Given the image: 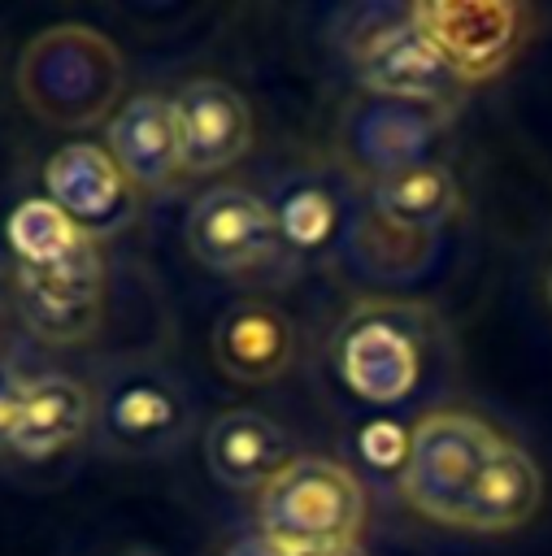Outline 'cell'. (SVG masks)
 Instances as JSON below:
<instances>
[{
  "instance_id": "cell-5",
  "label": "cell",
  "mask_w": 552,
  "mask_h": 556,
  "mask_svg": "<svg viewBox=\"0 0 552 556\" xmlns=\"http://www.w3.org/2000/svg\"><path fill=\"white\" fill-rule=\"evenodd\" d=\"M422 321L417 308L361 304L330 339V365L339 382L365 404H396L422 378Z\"/></svg>"
},
{
  "instance_id": "cell-23",
  "label": "cell",
  "mask_w": 552,
  "mask_h": 556,
  "mask_svg": "<svg viewBox=\"0 0 552 556\" xmlns=\"http://www.w3.org/2000/svg\"><path fill=\"white\" fill-rule=\"evenodd\" d=\"M226 556H287V552L278 543H269L265 534H243V539H235L226 547Z\"/></svg>"
},
{
  "instance_id": "cell-13",
  "label": "cell",
  "mask_w": 552,
  "mask_h": 556,
  "mask_svg": "<svg viewBox=\"0 0 552 556\" xmlns=\"http://www.w3.org/2000/svg\"><path fill=\"white\" fill-rule=\"evenodd\" d=\"M204 460L222 486L265 491L296 456H291V434L274 417L256 408H226L222 417H213L204 434Z\"/></svg>"
},
{
  "instance_id": "cell-3",
  "label": "cell",
  "mask_w": 552,
  "mask_h": 556,
  "mask_svg": "<svg viewBox=\"0 0 552 556\" xmlns=\"http://www.w3.org/2000/svg\"><path fill=\"white\" fill-rule=\"evenodd\" d=\"M495 443H500V434L474 413L443 408V413L422 417L409 430V452H404V469H400L404 500L422 517H430L439 526H456Z\"/></svg>"
},
{
  "instance_id": "cell-20",
  "label": "cell",
  "mask_w": 552,
  "mask_h": 556,
  "mask_svg": "<svg viewBox=\"0 0 552 556\" xmlns=\"http://www.w3.org/2000/svg\"><path fill=\"white\" fill-rule=\"evenodd\" d=\"M9 235V256L13 269H52L70 261L83 243H91L48 195L43 200H22L4 226Z\"/></svg>"
},
{
  "instance_id": "cell-4",
  "label": "cell",
  "mask_w": 552,
  "mask_h": 556,
  "mask_svg": "<svg viewBox=\"0 0 552 556\" xmlns=\"http://www.w3.org/2000/svg\"><path fill=\"white\" fill-rule=\"evenodd\" d=\"M356 22L361 26L348 39L352 70L369 91H378V100L443 109L465 91L439 48L413 26L409 9H365L356 13Z\"/></svg>"
},
{
  "instance_id": "cell-18",
  "label": "cell",
  "mask_w": 552,
  "mask_h": 556,
  "mask_svg": "<svg viewBox=\"0 0 552 556\" xmlns=\"http://www.w3.org/2000/svg\"><path fill=\"white\" fill-rule=\"evenodd\" d=\"M369 200L382 226L400 235H426V230H439L461 208V187L443 161H422L413 169L374 178Z\"/></svg>"
},
{
  "instance_id": "cell-12",
  "label": "cell",
  "mask_w": 552,
  "mask_h": 556,
  "mask_svg": "<svg viewBox=\"0 0 552 556\" xmlns=\"http://www.w3.org/2000/svg\"><path fill=\"white\" fill-rule=\"evenodd\" d=\"M109 156L130 178L135 191H165L183 174L174 96L139 91L109 122Z\"/></svg>"
},
{
  "instance_id": "cell-10",
  "label": "cell",
  "mask_w": 552,
  "mask_h": 556,
  "mask_svg": "<svg viewBox=\"0 0 552 556\" xmlns=\"http://www.w3.org/2000/svg\"><path fill=\"white\" fill-rule=\"evenodd\" d=\"M104 265L96 239L52 269H13V295L35 334L52 343H78L100 326Z\"/></svg>"
},
{
  "instance_id": "cell-24",
  "label": "cell",
  "mask_w": 552,
  "mask_h": 556,
  "mask_svg": "<svg viewBox=\"0 0 552 556\" xmlns=\"http://www.w3.org/2000/svg\"><path fill=\"white\" fill-rule=\"evenodd\" d=\"M287 556H365L361 543H330V547H304V552H287Z\"/></svg>"
},
{
  "instance_id": "cell-9",
  "label": "cell",
  "mask_w": 552,
  "mask_h": 556,
  "mask_svg": "<svg viewBox=\"0 0 552 556\" xmlns=\"http://www.w3.org/2000/svg\"><path fill=\"white\" fill-rule=\"evenodd\" d=\"M48 200L87 235H117L135 222V187L100 143H65L43 165Z\"/></svg>"
},
{
  "instance_id": "cell-11",
  "label": "cell",
  "mask_w": 552,
  "mask_h": 556,
  "mask_svg": "<svg viewBox=\"0 0 552 556\" xmlns=\"http://www.w3.org/2000/svg\"><path fill=\"white\" fill-rule=\"evenodd\" d=\"M178 152L187 174H213L235 165L252 143V113L222 78H191L174 96Z\"/></svg>"
},
{
  "instance_id": "cell-25",
  "label": "cell",
  "mask_w": 552,
  "mask_h": 556,
  "mask_svg": "<svg viewBox=\"0 0 552 556\" xmlns=\"http://www.w3.org/2000/svg\"><path fill=\"white\" fill-rule=\"evenodd\" d=\"M548 304H552V274H548Z\"/></svg>"
},
{
  "instance_id": "cell-26",
  "label": "cell",
  "mask_w": 552,
  "mask_h": 556,
  "mask_svg": "<svg viewBox=\"0 0 552 556\" xmlns=\"http://www.w3.org/2000/svg\"><path fill=\"white\" fill-rule=\"evenodd\" d=\"M139 556H143V552H139Z\"/></svg>"
},
{
  "instance_id": "cell-17",
  "label": "cell",
  "mask_w": 552,
  "mask_h": 556,
  "mask_svg": "<svg viewBox=\"0 0 552 556\" xmlns=\"http://www.w3.org/2000/svg\"><path fill=\"white\" fill-rule=\"evenodd\" d=\"M96 421V400L74 374H39L26 387L22 417L13 426V447L22 460H43L70 447Z\"/></svg>"
},
{
  "instance_id": "cell-1",
  "label": "cell",
  "mask_w": 552,
  "mask_h": 556,
  "mask_svg": "<svg viewBox=\"0 0 552 556\" xmlns=\"http://www.w3.org/2000/svg\"><path fill=\"white\" fill-rule=\"evenodd\" d=\"M122 87L117 48L87 26H52L35 35L17 61V91L35 117L52 126H91Z\"/></svg>"
},
{
  "instance_id": "cell-2",
  "label": "cell",
  "mask_w": 552,
  "mask_h": 556,
  "mask_svg": "<svg viewBox=\"0 0 552 556\" xmlns=\"http://www.w3.org/2000/svg\"><path fill=\"white\" fill-rule=\"evenodd\" d=\"M365 521V491L352 469L322 456H296L261 491V534L283 552L356 543Z\"/></svg>"
},
{
  "instance_id": "cell-6",
  "label": "cell",
  "mask_w": 552,
  "mask_h": 556,
  "mask_svg": "<svg viewBox=\"0 0 552 556\" xmlns=\"http://www.w3.org/2000/svg\"><path fill=\"white\" fill-rule=\"evenodd\" d=\"M96 434L109 452L122 456H161L170 452L187 426L191 404L183 387L156 365H122L100 382L96 395Z\"/></svg>"
},
{
  "instance_id": "cell-22",
  "label": "cell",
  "mask_w": 552,
  "mask_h": 556,
  "mask_svg": "<svg viewBox=\"0 0 552 556\" xmlns=\"http://www.w3.org/2000/svg\"><path fill=\"white\" fill-rule=\"evenodd\" d=\"M26 387H30V378H26L13 361L0 356V452L13 447V426H17V417H22Z\"/></svg>"
},
{
  "instance_id": "cell-8",
  "label": "cell",
  "mask_w": 552,
  "mask_h": 556,
  "mask_svg": "<svg viewBox=\"0 0 552 556\" xmlns=\"http://www.w3.org/2000/svg\"><path fill=\"white\" fill-rule=\"evenodd\" d=\"M183 239H187V252L200 265L217 269V274L261 269L283 248L269 200L252 195L248 187H213V191H204L187 208Z\"/></svg>"
},
{
  "instance_id": "cell-7",
  "label": "cell",
  "mask_w": 552,
  "mask_h": 556,
  "mask_svg": "<svg viewBox=\"0 0 552 556\" xmlns=\"http://www.w3.org/2000/svg\"><path fill=\"white\" fill-rule=\"evenodd\" d=\"M413 26L439 48L452 74L469 87L500 74L526 39V9L504 0H452V4H409Z\"/></svg>"
},
{
  "instance_id": "cell-21",
  "label": "cell",
  "mask_w": 552,
  "mask_h": 556,
  "mask_svg": "<svg viewBox=\"0 0 552 556\" xmlns=\"http://www.w3.org/2000/svg\"><path fill=\"white\" fill-rule=\"evenodd\" d=\"M361 452L369 465L378 469H404V452H409V434H400V426L391 421H369L361 430Z\"/></svg>"
},
{
  "instance_id": "cell-14",
  "label": "cell",
  "mask_w": 552,
  "mask_h": 556,
  "mask_svg": "<svg viewBox=\"0 0 552 556\" xmlns=\"http://www.w3.org/2000/svg\"><path fill=\"white\" fill-rule=\"evenodd\" d=\"M435 126L439 122L430 109H417L404 100H369L348 113L343 148L352 152L361 169H369L374 178H387V174L430 161Z\"/></svg>"
},
{
  "instance_id": "cell-19",
  "label": "cell",
  "mask_w": 552,
  "mask_h": 556,
  "mask_svg": "<svg viewBox=\"0 0 552 556\" xmlns=\"http://www.w3.org/2000/svg\"><path fill=\"white\" fill-rule=\"evenodd\" d=\"M274 222H278V239L291 252H322L330 248L335 230H339V195L326 178L317 174H287L274 187Z\"/></svg>"
},
{
  "instance_id": "cell-15",
  "label": "cell",
  "mask_w": 552,
  "mask_h": 556,
  "mask_svg": "<svg viewBox=\"0 0 552 556\" xmlns=\"http://www.w3.org/2000/svg\"><path fill=\"white\" fill-rule=\"evenodd\" d=\"M213 356L235 382H269L296 356L291 321L265 300H239L213 326Z\"/></svg>"
},
{
  "instance_id": "cell-16",
  "label": "cell",
  "mask_w": 552,
  "mask_h": 556,
  "mask_svg": "<svg viewBox=\"0 0 552 556\" xmlns=\"http://www.w3.org/2000/svg\"><path fill=\"white\" fill-rule=\"evenodd\" d=\"M543 504V473L539 465L509 439H500L461 508V530H517L526 526Z\"/></svg>"
}]
</instances>
